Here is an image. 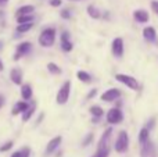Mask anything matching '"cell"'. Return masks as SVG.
Masks as SVG:
<instances>
[{
    "label": "cell",
    "instance_id": "obj_1",
    "mask_svg": "<svg viewBox=\"0 0 158 157\" xmlns=\"http://www.w3.org/2000/svg\"><path fill=\"white\" fill-rule=\"evenodd\" d=\"M56 40V31L54 28H46V29L42 31L40 36H39V43L43 47H50L53 46Z\"/></svg>",
    "mask_w": 158,
    "mask_h": 157
},
{
    "label": "cell",
    "instance_id": "obj_2",
    "mask_svg": "<svg viewBox=\"0 0 158 157\" xmlns=\"http://www.w3.org/2000/svg\"><path fill=\"white\" fill-rule=\"evenodd\" d=\"M128 146H129V136L126 134V131H121L118 134V138L115 141V145H114V149L115 152L118 153H123L128 150Z\"/></svg>",
    "mask_w": 158,
    "mask_h": 157
},
{
    "label": "cell",
    "instance_id": "obj_3",
    "mask_svg": "<svg viewBox=\"0 0 158 157\" xmlns=\"http://www.w3.org/2000/svg\"><path fill=\"white\" fill-rule=\"evenodd\" d=\"M115 79H117L118 82L123 83L125 86H128V88L132 89V91H137V89H139V82H137V79L133 78V77H131V75L117 74L115 75Z\"/></svg>",
    "mask_w": 158,
    "mask_h": 157
},
{
    "label": "cell",
    "instance_id": "obj_4",
    "mask_svg": "<svg viewBox=\"0 0 158 157\" xmlns=\"http://www.w3.org/2000/svg\"><path fill=\"white\" fill-rule=\"evenodd\" d=\"M69 92H71V82L67 81V82L61 86V89L58 91V93H57V103L58 104H65V103L68 102Z\"/></svg>",
    "mask_w": 158,
    "mask_h": 157
},
{
    "label": "cell",
    "instance_id": "obj_5",
    "mask_svg": "<svg viewBox=\"0 0 158 157\" xmlns=\"http://www.w3.org/2000/svg\"><path fill=\"white\" fill-rule=\"evenodd\" d=\"M122 120H123V114L118 107L111 108V110L107 113V121H108L110 124H119Z\"/></svg>",
    "mask_w": 158,
    "mask_h": 157
},
{
    "label": "cell",
    "instance_id": "obj_6",
    "mask_svg": "<svg viewBox=\"0 0 158 157\" xmlns=\"http://www.w3.org/2000/svg\"><path fill=\"white\" fill-rule=\"evenodd\" d=\"M31 49H32V45H31L29 42H24V43L18 45V46H17V50H15V54H14V60L18 61L21 57H24L25 54H28V53L31 52Z\"/></svg>",
    "mask_w": 158,
    "mask_h": 157
},
{
    "label": "cell",
    "instance_id": "obj_7",
    "mask_svg": "<svg viewBox=\"0 0 158 157\" xmlns=\"http://www.w3.org/2000/svg\"><path fill=\"white\" fill-rule=\"evenodd\" d=\"M111 50H112V54H114L115 57H122V54H123V40H122V38H115L114 40H112Z\"/></svg>",
    "mask_w": 158,
    "mask_h": 157
},
{
    "label": "cell",
    "instance_id": "obj_8",
    "mask_svg": "<svg viewBox=\"0 0 158 157\" xmlns=\"http://www.w3.org/2000/svg\"><path fill=\"white\" fill-rule=\"evenodd\" d=\"M119 96H121L119 89L112 88V89L106 91L103 95H101V100H103V102H114V100H117Z\"/></svg>",
    "mask_w": 158,
    "mask_h": 157
},
{
    "label": "cell",
    "instance_id": "obj_9",
    "mask_svg": "<svg viewBox=\"0 0 158 157\" xmlns=\"http://www.w3.org/2000/svg\"><path fill=\"white\" fill-rule=\"evenodd\" d=\"M143 38L146 39L147 42L153 43V42L157 40V31L154 27H146L143 29Z\"/></svg>",
    "mask_w": 158,
    "mask_h": 157
},
{
    "label": "cell",
    "instance_id": "obj_10",
    "mask_svg": "<svg viewBox=\"0 0 158 157\" xmlns=\"http://www.w3.org/2000/svg\"><path fill=\"white\" fill-rule=\"evenodd\" d=\"M156 152H157L156 145L151 143V142L148 141L147 143L143 145L142 153H140V155H142V157H151V156H156Z\"/></svg>",
    "mask_w": 158,
    "mask_h": 157
},
{
    "label": "cell",
    "instance_id": "obj_11",
    "mask_svg": "<svg viewBox=\"0 0 158 157\" xmlns=\"http://www.w3.org/2000/svg\"><path fill=\"white\" fill-rule=\"evenodd\" d=\"M111 134H112V129H111V128L106 129V132L103 134V136H101L100 142H98V147H97V149H107V147H108L110 139H111Z\"/></svg>",
    "mask_w": 158,
    "mask_h": 157
},
{
    "label": "cell",
    "instance_id": "obj_12",
    "mask_svg": "<svg viewBox=\"0 0 158 157\" xmlns=\"http://www.w3.org/2000/svg\"><path fill=\"white\" fill-rule=\"evenodd\" d=\"M133 18L140 24H146L148 21V18H150V15H148V13L146 10H136L133 13Z\"/></svg>",
    "mask_w": 158,
    "mask_h": 157
},
{
    "label": "cell",
    "instance_id": "obj_13",
    "mask_svg": "<svg viewBox=\"0 0 158 157\" xmlns=\"http://www.w3.org/2000/svg\"><path fill=\"white\" fill-rule=\"evenodd\" d=\"M61 49L64 52H71L72 50V43L69 42V33L64 32L63 36H61Z\"/></svg>",
    "mask_w": 158,
    "mask_h": 157
},
{
    "label": "cell",
    "instance_id": "obj_14",
    "mask_svg": "<svg viewBox=\"0 0 158 157\" xmlns=\"http://www.w3.org/2000/svg\"><path fill=\"white\" fill-rule=\"evenodd\" d=\"M10 78H11V81H13L15 85H21V82H22V71H21L19 68L11 70Z\"/></svg>",
    "mask_w": 158,
    "mask_h": 157
},
{
    "label": "cell",
    "instance_id": "obj_15",
    "mask_svg": "<svg viewBox=\"0 0 158 157\" xmlns=\"http://www.w3.org/2000/svg\"><path fill=\"white\" fill-rule=\"evenodd\" d=\"M60 143H61V136H56L54 139H52V141L49 142V145H47V147H46V153L47 155L53 153L58 147V145Z\"/></svg>",
    "mask_w": 158,
    "mask_h": 157
},
{
    "label": "cell",
    "instance_id": "obj_16",
    "mask_svg": "<svg viewBox=\"0 0 158 157\" xmlns=\"http://www.w3.org/2000/svg\"><path fill=\"white\" fill-rule=\"evenodd\" d=\"M28 108H29L28 103H25V102H18L15 106H14V108H13V116H18L19 113H25Z\"/></svg>",
    "mask_w": 158,
    "mask_h": 157
},
{
    "label": "cell",
    "instance_id": "obj_17",
    "mask_svg": "<svg viewBox=\"0 0 158 157\" xmlns=\"http://www.w3.org/2000/svg\"><path fill=\"white\" fill-rule=\"evenodd\" d=\"M148 136H150V129H148L147 127L142 128V129H140V132H139V142H140V145L147 143V142H148Z\"/></svg>",
    "mask_w": 158,
    "mask_h": 157
},
{
    "label": "cell",
    "instance_id": "obj_18",
    "mask_svg": "<svg viewBox=\"0 0 158 157\" xmlns=\"http://www.w3.org/2000/svg\"><path fill=\"white\" fill-rule=\"evenodd\" d=\"M35 10V7L31 4H27V6H22V7H19L18 10H17V17H21V15H29L32 11Z\"/></svg>",
    "mask_w": 158,
    "mask_h": 157
},
{
    "label": "cell",
    "instance_id": "obj_19",
    "mask_svg": "<svg viewBox=\"0 0 158 157\" xmlns=\"http://www.w3.org/2000/svg\"><path fill=\"white\" fill-rule=\"evenodd\" d=\"M87 14H89L92 18H94V19H97V18H100L101 17L100 10H98L97 7H94V6H89V7H87Z\"/></svg>",
    "mask_w": 158,
    "mask_h": 157
},
{
    "label": "cell",
    "instance_id": "obj_20",
    "mask_svg": "<svg viewBox=\"0 0 158 157\" xmlns=\"http://www.w3.org/2000/svg\"><path fill=\"white\" fill-rule=\"evenodd\" d=\"M21 95H22V97H24L25 100L31 99V96H32V88H31L29 85H24L21 88Z\"/></svg>",
    "mask_w": 158,
    "mask_h": 157
},
{
    "label": "cell",
    "instance_id": "obj_21",
    "mask_svg": "<svg viewBox=\"0 0 158 157\" xmlns=\"http://www.w3.org/2000/svg\"><path fill=\"white\" fill-rule=\"evenodd\" d=\"M77 77H78L79 81H82V82H86V83L92 82V77H90V75L87 74L86 71H78Z\"/></svg>",
    "mask_w": 158,
    "mask_h": 157
},
{
    "label": "cell",
    "instance_id": "obj_22",
    "mask_svg": "<svg viewBox=\"0 0 158 157\" xmlns=\"http://www.w3.org/2000/svg\"><path fill=\"white\" fill-rule=\"evenodd\" d=\"M90 113H92L93 117L100 118V117L103 116V108H101L100 106H92V107H90Z\"/></svg>",
    "mask_w": 158,
    "mask_h": 157
},
{
    "label": "cell",
    "instance_id": "obj_23",
    "mask_svg": "<svg viewBox=\"0 0 158 157\" xmlns=\"http://www.w3.org/2000/svg\"><path fill=\"white\" fill-rule=\"evenodd\" d=\"M32 27H33V22H29V24H21V25L17 27V32L18 33H25V32H28Z\"/></svg>",
    "mask_w": 158,
    "mask_h": 157
},
{
    "label": "cell",
    "instance_id": "obj_24",
    "mask_svg": "<svg viewBox=\"0 0 158 157\" xmlns=\"http://www.w3.org/2000/svg\"><path fill=\"white\" fill-rule=\"evenodd\" d=\"M17 21H18V25L21 24H29V22L33 21V17L31 15H21V17H17Z\"/></svg>",
    "mask_w": 158,
    "mask_h": 157
},
{
    "label": "cell",
    "instance_id": "obj_25",
    "mask_svg": "<svg viewBox=\"0 0 158 157\" xmlns=\"http://www.w3.org/2000/svg\"><path fill=\"white\" fill-rule=\"evenodd\" d=\"M47 70H49L52 74H56V75L61 74V70L58 68V66H56L54 63H49V64H47Z\"/></svg>",
    "mask_w": 158,
    "mask_h": 157
},
{
    "label": "cell",
    "instance_id": "obj_26",
    "mask_svg": "<svg viewBox=\"0 0 158 157\" xmlns=\"http://www.w3.org/2000/svg\"><path fill=\"white\" fill-rule=\"evenodd\" d=\"M33 110H35V108H33V106H29V108H28V110L24 113V116H22V120H24V121H28V120L32 117Z\"/></svg>",
    "mask_w": 158,
    "mask_h": 157
},
{
    "label": "cell",
    "instance_id": "obj_27",
    "mask_svg": "<svg viewBox=\"0 0 158 157\" xmlns=\"http://www.w3.org/2000/svg\"><path fill=\"white\" fill-rule=\"evenodd\" d=\"M110 155V149H97V153H96L94 157H108Z\"/></svg>",
    "mask_w": 158,
    "mask_h": 157
},
{
    "label": "cell",
    "instance_id": "obj_28",
    "mask_svg": "<svg viewBox=\"0 0 158 157\" xmlns=\"http://www.w3.org/2000/svg\"><path fill=\"white\" fill-rule=\"evenodd\" d=\"M13 147V142H7V143H4L3 146H0V152H6V150L11 149Z\"/></svg>",
    "mask_w": 158,
    "mask_h": 157
},
{
    "label": "cell",
    "instance_id": "obj_29",
    "mask_svg": "<svg viewBox=\"0 0 158 157\" xmlns=\"http://www.w3.org/2000/svg\"><path fill=\"white\" fill-rule=\"evenodd\" d=\"M19 153H21V157H29L31 150H29V147H24V149L19 150Z\"/></svg>",
    "mask_w": 158,
    "mask_h": 157
},
{
    "label": "cell",
    "instance_id": "obj_30",
    "mask_svg": "<svg viewBox=\"0 0 158 157\" xmlns=\"http://www.w3.org/2000/svg\"><path fill=\"white\" fill-rule=\"evenodd\" d=\"M151 10L158 15V2L157 0H153V2H151Z\"/></svg>",
    "mask_w": 158,
    "mask_h": 157
},
{
    "label": "cell",
    "instance_id": "obj_31",
    "mask_svg": "<svg viewBox=\"0 0 158 157\" xmlns=\"http://www.w3.org/2000/svg\"><path fill=\"white\" fill-rule=\"evenodd\" d=\"M50 6L58 7V6H61V0H50Z\"/></svg>",
    "mask_w": 158,
    "mask_h": 157
},
{
    "label": "cell",
    "instance_id": "obj_32",
    "mask_svg": "<svg viewBox=\"0 0 158 157\" xmlns=\"http://www.w3.org/2000/svg\"><path fill=\"white\" fill-rule=\"evenodd\" d=\"M61 17H63V18H69V17H71V14H69L68 10H63V11H61Z\"/></svg>",
    "mask_w": 158,
    "mask_h": 157
},
{
    "label": "cell",
    "instance_id": "obj_33",
    "mask_svg": "<svg viewBox=\"0 0 158 157\" xmlns=\"http://www.w3.org/2000/svg\"><path fill=\"white\" fill-rule=\"evenodd\" d=\"M96 93H97V91H96V89H92V91H90V93L87 95V99H92L93 96H96Z\"/></svg>",
    "mask_w": 158,
    "mask_h": 157
},
{
    "label": "cell",
    "instance_id": "obj_34",
    "mask_svg": "<svg viewBox=\"0 0 158 157\" xmlns=\"http://www.w3.org/2000/svg\"><path fill=\"white\" fill-rule=\"evenodd\" d=\"M92 139H93V135H92V134H90V135H89V136H87V138H86V139H85V142H83V146H86V145H87V143H89V142H90V141H92Z\"/></svg>",
    "mask_w": 158,
    "mask_h": 157
},
{
    "label": "cell",
    "instance_id": "obj_35",
    "mask_svg": "<svg viewBox=\"0 0 158 157\" xmlns=\"http://www.w3.org/2000/svg\"><path fill=\"white\" fill-rule=\"evenodd\" d=\"M154 121H156V118H154V117H153V118H151V120H150V124H148V125H147V128H148V129H151V128H153V127H154Z\"/></svg>",
    "mask_w": 158,
    "mask_h": 157
},
{
    "label": "cell",
    "instance_id": "obj_36",
    "mask_svg": "<svg viewBox=\"0 0 158 157\" xmlns=\"http://www.w3.org/2000/svg\"><path fill=\"white\" fill-rule=\"evenodd\" d=\"M3 104H4V97H3V95H0V108L3 107Z\"/></svg>",
    "mask_w": 158,
    "mask_h": 157
},
{
    "label": "cell",
    "instance_id": "obj_37",
    "mask_svg": "<svg viewBox=\"0 0 158 157\" xmlns=\"http://www.w3.org/2000/svg\"><path fill=\"white\" fill-rule=\"evenodd\" d=\"M11 157H21V153H19V150H18V152H15V153H14V155L11 156Z\"/></svg>",
    "mask_w": 158,
    "mask_h": 157
},
{
    "label": "cell",
    "instance_id": "obj_38",
    "mask_svg": "<svg viewBox=\"0 0 158 157\" xmlns=\"http://www.w3.org/2000/svg\"><path fill=\"white\" fill-rule=\"evenodd\" d=\"M7 2H8V0H0V6H4Z\"/></svg>",
    "mask_w": 158,
    "mask_h": 157
},
{
    "label": "cell",
    "instance_id": "obj_39",
    "mask_svg": "<svg viewBox=\"0 0 158 157\" xmlns=\"http://www.w3.org/2000/svg\"><path fill=\"white\" fill-rule=\"evenodd\" d=\"M3 68H4V67H3V63H2V60H0V71H3Z\"/></svg>",
    "mask_w": 158,
    "mask_h": 157
},
{
    "label": "cell",
    "instance_id": "obj_40",
    "mask_svg": "<svg viewBox=\"0 0 158 157\" xmlns=\"http://www.w3.org/2000/svg\"><path fill=\"white\" fill-rule=\"evenodd\" d=\"M72 2H78V0H72Z\"/></svg>",
    "mask_w": 158,
    "mask_h": 157
}]
</instances>
